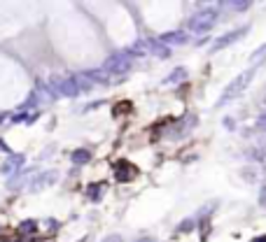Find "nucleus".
<instances>
[{"label":"nucleus","mask_w":266,"mask_h":242,"mask_svg":"<svg viewBox=\"0 0 266 242\" xmlns=\"http://www.w3.org/2000/svg\"><path fill=\"white\" fill-rule=\"evenodd\" d=\"M229 7H231L233 12H245L247 7H250V2H247V0H245V2L240 0V2H229Z\"/></svg>","instance_id":"6ab92c4d"},{"label":"nucleus","mask_w":266,"mask_h":242,"mask_svg":"<svg viewBox=\"0 0 266 242\" xmlns=\"http://www.w3.org/2000/svg\"><path fill=\"white\" fill-rule=\"evenodd\" d=\"M131 63H133V56H131L129 52H117V54H112V56L105 58L103 70H105L108 74H112V77H119V74L129 72Z\"/></svg>","instance_id":"f03ea898"},{"label":"nucleus","mask_w":266,"mask_h":242,"mask_svg":"<svg viewBox=\"0 0 266 242\" xmlns=\"http://www.w3.org/2000/svg\"><path fill=\"white\" fill-rule=\"evenodd\" d=\"M264 60H266V44H261L259 49H254V52H252L250 63H252V68L257 70V66H259V63H264Z\"/></svg>","instance_id":"4468645a"},{"label":"nucleus","mask_w":266,"mask_h":242,"mask_svg":"<svg viewBox=\"0 0 266 242\" xmlns=\"http://www.w3.org/2000/svg\"><path fill=\"white\" fill-rule=\"evenodd\" d=\"M103 242H122V236H108Z\"/></svg>","instance_id":"412c9836"},{"label":"nucleus","mask_w":266,"mask_h":242,"mask_svg":"<svg viewBox=\"0 0 266 242\" xmlns=\"http://www.w3.org/2000/svg\"><path fill=\"white\" fill-rule=\"evenodd\" d=\"M54 182H56V172H54V170H49V172H42V175L35 177L33 184H31L28 188H31V191L35 194V191H40V188L49 186V184H54Z\"/></svg>","instance_id":"1a4fd4ad"},{"label":"nucleus","mask_w":266,"mask_h":242,"mask_svg":"<svg viewBox=\"0 0 266 242\" xmlns=\"http://www.w3.org/2000/svg\"><path fill=\"white\" fill-rule=\"evenodd\" d=\"M217 21V10H201L187 21V28L191 33H208Z\"/></svg>","instance_id":"7ed1b4c3"},{"label":"nucleus","mask_w":266,"mask_h":242,"mask_svg":"<svg viewBox=\"0 0 266 242\" xmlns=\"http://www.w3.org/2000/svg\"><path fill=\"white\" fill-rule=\"evenodd\" d=\"M103 188H105L103 184H91V186H89V198H91V200H98Z\"/></svg>","instance_id":"dca6fc26"},{"label":"nucleus","mask_w":266,"mask_h":242,"mask_svg":"<svg viewBox=\"0 0 266 242\" xmlns=\"http://www.w3.org/2000/svg\"><path fill=\"white\" fill-rule=\"evenodd\" d=\"M138 242H154V238H140Z\"/></svg>","instance_id":"4be33fe9"},{"label":"nucleus","mask_w":266,"mask_h":242,"mask_svg":"<svg viewBox=\"0 0 266 242\" xmlns=\"http://www.w3.org/2000/svg\"><path fill=\"white\" fill-rule=\"evenodd\" d=\"M24 161H26L24 156L12 154L5 163H3V168H0V170H3V175H17V172L21 170V166H24Z\"/></svg>","instance_id":"6e6552de"},{"label":"nucleus","mask_w":266,"mask_h":242,"mask_svg":"<svg viewBox=\"0 0 266 242\" xmlns=\"http://www.w3.org/2000/svg\"><path fill=\"white\" fill-rule=\"evenodd\" d=\"M35 228H38V224H35L33 219H28V222H24V224L19 226V230H21V233H33Z\"/></svg>","instance_id":"a211bd4d"},{"label":"nucleus","mask_w":266,"mask_h":242,"mask_svg":"<svg viewBox=\"0 0 266 242\" xmlns=\"http://www.w3.org/2000/svg\"><path fill=\"white\" fill-rule=\"evenodd\" d=\"M194 226H196V219H184V222L177 226V230H180V233H189Z\"/></svg>","instance_id":"f3484780"},{"label":"nucleus","mask_w":266,"mask_h":242,"mask_svg":"<svg viewBox=\"0 0 266 242\" xmlns=\"http://www.w3.org/2000/svg\"><path fill=\"white\" fill-rule=\"evenodd\" d=\"M3 119H5V114H3V112H0V121H3Z\"/></svg>","instance_id":"b1692460"},{"label":"nucleus","mask_w":266,"mask_h":242,"mask_svg":"<svg viewBox=\"0 0 266 242\" xmlns=\"http://www.w3.org/2000/svg\"><path fill=\"white\" fill-rule=\"evenodd\" d=\"M250 33V26H240V28H236V30H229V33H224L222 38H217L215 40V44H212V54L215 52H222V49H226L229 44H233V42H238L240 38H245V35Z\"/></svg>","instance_id":"39448f33"},{"label":"nucleus","mask_w":266,"mask_h":242,"mask_svg":"<svg viewBox=\"0 0 266 242\" xmlns=\"http://www.w3.org/2000/svg\"><path fill=\"white\" fill-rule=\"evenodd\" d=\"M254 68H247L245 72H240L236 80H231L229 84H226V88L222 91V96H219V105H224V102H229V100H233V98H238L243 91L247 88V84L252 82V77H254Z\"/></svg>","instance_id":"f257e3e1"},{"label":"nucleus","mask_w":266,"mask_h":242,"mask_svg":"<svg viewBox=\"0 0 266 242\" xmlns=\"http://www.w3.org/2000/svg\"><path fill=\"white\" fill-rule=\"evenodd\" d=\"M159 42L161 44H187L189 42V35L184 33V30H171V33H164L161 38H159Z\"/></svg>","instance_id":"0eeeda50"},{"label":"nucleus","mask_w":266,"mask_h":242,"mask_svg":"<svg viewBox=\"0 0 266 242\" xmlns=\"http://www.w3.org/2000/svg\"><path fill=\"white\" fill-rule=\"evenodd\" d=\"M35 96H42V102H52V100H54V94H52V91H47V86H45V84H40V82L35 84Z\"/></svg>","instance_id":"2eb2a0df"},{"label":"nucleus","mask_w":266,"mask_h":242,"mask_svg":"<svg viewBox=\"0 0 266 242\" xmlns=\"http://www.w3.org/2000/svg\"><path fill=\"white\" fill-rule=\"evenodd\" d=\"M184 80H187V70H184V68H175L164 82L166 84H180V82H184Z\"/></svg>","instance_id":"ddd939ff"},{"label":"nucleus","mask_w":266,"mask_h":242,"mask_svg":"<svg viewBox=\"0 0 266 242\" xmlns=\"http://www.w3.org/2000/svg\"><path fill=\"white\" fill-rule=\"evenodd\" d=\"M147 47H150V54L157 56V58H168L171 56V49L166 44H161L159 40H147Z\"/></svg>","instance_id":"9d476101"},{"label":"nucleus","mask_w":266,"mask_h":242,"mask_svg":"<svg viewBox=\"0 0 266 242\" xmlns=\"http://www.w3.org/2000/svg\"><path fill=\"white\" fill-rule=\"evenodd\" d=\"M257 128H259V130H266V112L259 114V119H257Z\"/></svg>","instance_id":"aec40b11"},{"label":"nucleus","mask_w":266,"mask_h":242,"mask_svg":"<svg viewBox=\"0 0 266 242\" xmlns=\"http://www.w3.org/2000/svg\"><path fill=\"white\" fill-rule=\"evenodd\" d=\"M254 242H266V238H257V240H254Z\"/></svg>","instance_id":"5701e85b"},{"label":"nucleus","mask_w":266,"mask_h":242,"mask_svg":"<svg viewBox=\"0 0 266 242\" xmlns=\"http://www.w3.org/2000/svg\"><path fill=\"white\" fill-rule=\"evenodd\" d=\"M115 175L119 182H131V180H136L138 168L129 161H117L115 163Z\"/></svg>","instance_id":"423d86ee"},{"label":"nucleus","mask_w":266,"mask_h":242,"mask_svg":"<svg viewBox=\"0 0 266 242\" xmlns=\"http://www.w3.org/2000/svg\"><path fill=\"white\" fill-rule=\"evenodd\" d=\"M87 77L91 82H98V84H112V80H115V77H112V74H108L103 68H101V70H89Z\"/></svg>","instance_id":"9b49d317"},{"label":"nucleus","mask_w":266,"mask_h":242,"mask_svg":"<svg viewBox=\"0 0 266 242\" xmlns=\"http://www.w3.org/2000/svg\"><path fill=\"white\" fill-rule=\"evenodd\" d=\"M52 91L54 94H59V96H66V98H75L77 94H80V88H77V84H75V80L73 77H52Z\"/></svg>","instance_id":"20e7f679"},{"label":"nucleus","mask_w":266,"mask_h":242,"mask_svg":"<svg viewBox=\"0 0 266 242\" xmlns=\"http://www.w3.org/2000/svg\"><path fill=\"white\" fill-rule=\"evenodd\" d=\"M70 161L75 163V166H87V163L91 161V154H89L87 149H77V152H73Z\"/></svg>","instance_id":"f8f14e48"}]
</instances>
